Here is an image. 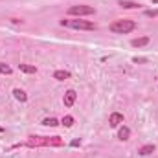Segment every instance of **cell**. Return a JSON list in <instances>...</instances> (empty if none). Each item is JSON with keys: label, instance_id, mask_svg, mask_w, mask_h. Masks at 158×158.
Here are the masks:
<instances>
[{"label": "cell", "instance_id": "6da1fadb", "mask_svg": "<svg viewBox=\"0 0 158 158\" xmlns=\"http://www.w3.org/2000/svg\"><path fill=\"white\" fill-rule=\"evenodd\" d=\"M26 147H59L63 145V140L59 136H30V140L24 143Z\"/></svg>", "mask_w": 158, "mask_h": 158}, {"label": "cell", "instance_id": "7a4b0ae2", "mask_svg": "<svg viewBox=\"0 0 158 158\" xmlns=\"http://www.w3.org/2000/svg\"><path fill=\"white\" fill-rule=\"evenodd\" d=\"M59 24L61 26H66V28H72V30H85V31H94L96 30V24L94 22L81 20V19H63Z\"/></svg>", "mask_w": 158, "mask_h": 158}, {"label": "cell", "instance_id": "3957f363", "mask_svg": "<svg viewBox=\"0 0 158 158\" xmlns=\"http://www.w3.org/2000/svg\"><path fill=\"white\" fill-rule=\"evenodd\" d=\"M136 30V22L134 20H129V19H121V20H114L110 24V31L112 33H118V35H125V33H131Z\"/></svg>", "mask_w": 158, "mask_h": 158}, {"label": "cell", "instance_id": "277c9868", "mask_svg": "<svg viewBox=\"0 0 158 158\" xmlns=\"http://www.w3.org/2000/svg\"><path fill=\"white\" fill-rule=\"evenodd\" d=\"M96 9L90 7V6H72L68 7V15H74V17H85V15H94Z\"/></svg>", "mask_w": 158, "mask_h": 158}, {"label": "cell", "instance_id": "5b68a950", "mask_svg": "<svg viewBox=\"0 0 158 158\" xmlns=\"http://www.w3.org/2000/svg\"><path fill=\"white\" fill-rule=\"evenodd\" d=\"M76 98H77L76 90H66V92H64V98H63L64 107H72V105L76 103Z\"/></svg>", "mask_w": 158, "mask_h": 158}, {"label": "cell", "instance_id": "8992f818", "mask_svg": "<svg viewBox=\"0 0 158 158\" xmlns=\"http://www.w3.org/2000/svg\"><path fill=\"white\" fill-rule=\"evenodd\" d=\"M121 123H123V114H119V112H112L110 118H109V125H110V127H119Z\"/></svg>", "mask_w": 158, "mask_h": 158}, {"label": "cell", "instance_id": "52a82bcc", "mask_svg": "<svg viewBox=\"0 0 158 158\" xmlns=\"http://www.w3.org/2000/svg\"><path fill=\"white\" fill-rule=\"evenodd\" d=\"M151 42V39L149 37H138V39H132L131 40V44L134 46V48H142V46H147Z\"/></svg>", "mask_w": 158, "mask_h": 158}, {"label": "cell", "instance_id": "ba28073f", "mask_svg": "<svg viewBox=\"0 0 158 158\" xmlns=\"http://www.w3.org/2000/svg\"><path fill=\"white\" fill-rule=\"evenodd\" d=\"M129 136H131V129L129 127H119V131H118V138L121 140V142H125V140H129Z\"/></svg>", "mask_w": 158, "mask_h": 158}, {"label": "cell", "instance_id": "9c48e42d", "mask_svg": "<svg viewBox=\"0 0 158 158\" xmlns=\"http://www.w3.org/2000/svg\"><path fill=\"white\" fill-rule=\"evenodd\" d=\"M155 149H156V147H155L153 143H147V145H143V147H140V149H138V153H140L142 156H147V155H151V153H155Z\"/></svg>", "mask_w": 158, "mask_h": 158}, {"label": "cell", "instance_id": "30bf717a", "mask_svg": "<svg viewBox=\"0 0 158 158\" xmlns=\"http://www.w3.org/2000/svg\"><path fill=\"white\" fill-rule=\"evenodd\" d=\"M70 77V72L68 70H55L53 72V79H57V81H64V79Z\"/></svg>", "mask_w": 158, "mask_h": 158}, {"label": "cell", "instance_id": "8fae6325", "mask_svg": "<svg viewBox=\"0 0 158 158\" xmlns=\"http://www.w3.org/2000/svg\"><path fill=\"white\" fill-rule=\"evenodd\" d=\"M119 6L125 7V9H136V7H140L138 2H131V0H119Z\"/></svg>", "mask_w": 158, "mask_h": 158}, {"label": "cell", "instance_id": "7c38bea8", "mask_svg": "<svg viewBox=\"0 0 158 158\" xmlns=\"http://www.w3.org/2000/svg\"><path fill=\"white\" fill-rule=\"evenodd\" d=\"M19 68H20L24 74H35V72H37V68L31 66V64H19Z\"/></svg>", "mask_w": 158, "mask_h": 158}, {"label": "cell", "instance_id": "4fadbf2b", "mask_svg": "<svg viewBox=\"0 0 158 158\" xmlns=\"http://www.w3.org/2000/svg\"><path fill=\"white\" fill-rule=\"evenodd\" d=\"M13 94H15V98H17L19 101H26V99H28L26 92H24V90H20V88H15V90H13Z\"/></svg>", "mask_w": 158, "mask_h": 158}, {"label": "cell", "instance_id": "5bb4252c", "mask_svg": "<svg viewBox=\"0 0 158 158\" xmlns=\"http://www.w3.org/2000/svg\"><path fill=\"white\" fill-rule=\"evenodd\" d=\"M13 70H11V66L9 64H6V63H2L0 61V74H4V76H9Z\"/></svg>", "mask_w": 158, "mask_h": 158}, {"label": "cell", "instance_id": "9a60e30c", "mask_svg": "<svg viewBox=\"0 0 158 158\" xmlns=\"http://www.w3.org/2000/svg\"><path fill=\"white\" fill-rule=\"evenodd\" d=\"M42 123L48 125V127H57V125H59V121L55 118H46V119H42Z\"/></svg>", "mask_w": 158, "mask_h": 158}, {"label": "cell", "instance_id": "2e32d148", "mask_svg": "<svg viewBox=\"0 0 158 158\" xmlns=\"http://www.w3.org/2000/svg\"><path fill=\"white\" fill-rule=\"evenodd\" d=\"M63 125H64V127H72V125H74V118H72V116H64V118H63Z\"/></svg>", "mask_w": 158, "mask_h": 158}, {"label": "cell", "instance_id": "e0dca14e", "mask_svg": "<svg viewBox=\"0 0 158 158\" xmlns=\"http://www.w3.org/2000/svg\"><path fill=\"white\" fill-rule=\"evenodd\" d=\"M145 17H149V19H156L158 17V9H147V11H145Z\"/></svg>", "mask_w": 158, "mask_h": 158}, {"label": "cell", "instance_id": "ac0fdd59", "mask_svg": "<svg viewBox=\"0 0 158 158\" xmlns=\"http://www.w3.org/2000/svg\"><path fill=\"white\" fill-rule=\"evenodd\" d=\"M147 61H149L147 57H134V59H132V63H136V64H138V63H147Z\"/></svg>", "mask_w": 158, "mask_h": 158}, {"label": "cell", "instance_id": "d6986e66", "mask_svg": "<svg viewBox=\"0 0 158 158\" xmlns=\"http://www.w3.org/2000/svg\"><path fill=\"white\" fill-rule=\"evenodd\" d=\"M79 143H81V142H79V140H74V142H72V147H77Z\"/></svg>", "mask_w": 158, "mask_h": 158}, {"label": "cell", "instance_id": "ffe728a7", "mask_svg": "<svg viewBox=\"0 0 158 158\" xmlns=\"http://www.w3.org/2000/svg\"><path fill=\"white\" fill-rule=\"evenodd\" d=\"M153 4H158V0H153Z\"/></svg>", "mask_w": 158, "mask_h": 158}, {"label": "cell", "instance_id": "44dd1931", "mask_svg": "<svg viewBox=\"0 0 158 158\" xmlns=\"http://www.w3.org/2000/svg\"><path fill=\"white\" fill-rule=\"evenodd\" d=\"M2 131H4V129H2V127H0V132H2Z\"/></svg>", "mask_w": 158, "mask_h": 158}]
</instances>
